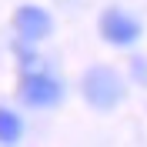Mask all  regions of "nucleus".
<instances>
[{
  "label": "nucleus",
  "mask_w": 147,
  "mask_h": 147,
  "mask_svg": "<svg viewBox=\"0 0 147 147\" xmlns=\"http://www.w3.org/2000/svg\"><path fill=\"white\" fill-rule=\"evenodd\" d=\"M20 94H24V100L30 107H54L60 100V84L44 77V74H37V77H24L20 84Z\"/></svg>",
  "instance_id": "f257e3e1"
},
{
  "label": "nucleus",
  "mask_w": 147,
  "mask_h": 147,
  "mask_svg": "<svg viewBox=\"0 0 147 147\" xmlns=\"http://www.w3.org/2000/svg\"><path fill=\"white\" fill-rule=\"evenodd\" d=\"M100 34L107 37L110 44H134L140 34L137 20H130L127 13H120V10H107L100 17Z\"/></svg>",
  "instance_id": "f03ea898"
},
{
  "label": "nucleus",
  "mask_w": 147,
  "mask_h": 147,
  "mask_svg": "<svg viewBox=\"0 0 147 147\" xmlns=\"http://www.w3.org/2000/svg\"><path fill=\"white\" fill-rule=\"evenodd\" d=\"M13 27H17L20 37H27V40H40V37L50 34L54 20H50V13L40 10V7H20L17 17H13Z\"/></svg>",
  "instance_id": "7ed1b4c3"
},
{
  "label": "nucleus",
  "mask_w": 147,
  "mask_h": 147,
  "mask_svg": "<svg viewBox=\"0 0 147 147\" xmlns=\"http://www.w3.org/2000/svg\"><path fill=\"white\" fill-rule=\"evenodd\" d=\"M117 87H120L117 77L110 70H104V67H97V70L87 74V97H90L97 107H110V104L117 100V94H120Z\"/></svg>",
  "instance_id": "20e7f679"
},
{
  "label": "nucleus",
  "mask_w": 147,
  "mask_h": 147,
  "mask_svg": "<svg viewBox=\"0 0 147 147\" xmlns=\"http://www.w3.org/2000/svg\"><path fill=\"white\" fill-rule=\"evenodd\" d=\"M20 137V120L10 110H0V144H13Z\"/></svg>",
  "instance_id": "39448f33"
}]
</instances>
